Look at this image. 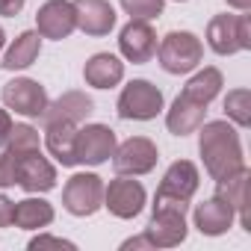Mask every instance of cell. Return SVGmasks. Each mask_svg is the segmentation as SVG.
<instances>
[{
    "label": "cell",
    "instance_id": "36",
    "mask_svg": "<svg viewBox=\"0 0 251 251\" xmlns=\"http://www.w3.org/2000/svg\"><path fill=\"white\" fill-rule=\"evenodd\" d=\"M177 3H180V0H177Z\"/></svg>",
    "mask_w": 251,
    "mask_h": 251
},
{
    "label": "cell",
    "instance_id": "22",
    "mask_svg": "<svg viewBox=\"0 0 251 251\" xmlns=\"http://www.w3.org/2000/svg\"><path fill=\"white\" fill-rule=\"evenodd\" d=\"M39 53H42V36L36 30H27L12 42V48L6 50V56H3L0 65L6 71H21V68H30L39 59Z\"/></svg>",
    "mask_w": 251,
    "mask_h": 251
},
{
    "label": "cell",
    "instance_id": "23",
    "mask_svg": "<svg viewBox=\"0 0 251 251\" xmlns=\"http://www.w3.org/2000/svg\"><path fill=\"white\" fill-rule=\"evenodd\" d=\"M50 222H53V207L45 198H24L12 210V225L24 230H39V227H48Z\"/></svg>",
    "mask_w": 251,
    "mask_h": 251
},
{
    "label": "cell",
    "instance_id": "34",
    "mask_svg": "<svg viewBox=\"0 0 251 251\" xmlns=\"http://www.w3.org/2000/svg\"><path fill=\"white\" fill-rule=\"evenodd\" d=\"M227 6H233V9H242V12H248V9H251V0H227Z\"/></svg>",
    "mask_w": 251,
    "mask_h": 251
},
{
    "label": "cell",
    "instance_id": "13",
    "mask_svg": "<svg viewBox=\"0 0 251 251\" xmlns=\"http://www.w3.org/2000/svg\"><path fill=\"white\" fill-rule=\"evenodd\" d=\"M15 183L36 195V192H50L56 186V169L42 157V151H30L18 160V175H15Z\"/></svg>",
    "mask_w": 251,
    "mask_h": 251
},
{
    "label": "cell",
    "instance_id": "6",
    "mask_svg": "<svg viewBox=\"0 0 251 251\" xmlns=\"http://www.w3.org/2000/svg\"><path fill=\"white\" fill-rule=\"evenodd\" d=\"M62 207L71 216H95L103 207V180L92 172H80L74 177H68L65 189H62Z\"/></svg>",
    "mask_w": 251,
    "mask_h": 251
},
{
    "label": "cell",
    "instance_id": "19",
    "mask_svg": "<svg viewBox=\"0 0 251 251\" xmlns=\"http://www.w3.org/2000/svg\"><path fill=\"white\" fill-rule=\"evenodd\" d=\"M204 112H207V106L189 100L186 95H177L175 103H172V109H169V115H166V127H169L175 136L195 133L201 124H204Z\"/></svg>",
    "mask_w": 251,
    "mask_h": 251
},
{
    "label": "cell",
    "instance_id": "29",
    "mask_svg": "<svg viewBox=\"0 0 251 251\" xmlns=\"http://www.w3.org/2000/svg\"><path fill=\"white\" fill-rule=\"evenodd\" d=\"M42 248H65V251H74V242L59 239V236H48V233L30 239V251H42Z\"/></svg>",
    "mask_w": 251,
    "mask_h": 251
},
{
    "label": "cell",
    "instance_id": "28",
    "mask_svg": "<svg viewBox=\"0 0 251 251\" xmlns=\"http://www.w3.org/2000/svg\"><path fill=\"white\" fill-rule=\"evenodd\" d=\"M24 154H12L3 148V154H0V189L6 186H15V175H18V160Z\"/></svg>",
    "mask_w": 251,
    "mask_h": 251
},
{
    "label": "cell",
    "instance_id": "30",
    "mask_svg": "<svg viewBox=\"0 0 251 251\" xmlns=\"http://www.w3.org/2000/svg\"><path fill=\"white\" fill-rule=\"evenodd\" d=\"M24 3H27V0H0V15L15 18V15H21Z\"/></svg>",
    "mask_w": 251,
    "mask_h": 251
},
{
    "label": "cell",
    "instance_id": "32",
    "mask_svg": "<svg viewBox=\"0 0 251 251\" xmlns=\"http://www.w3.org/2000/svg\"><path fill=\"white\" fill-rule=\"evenodd\" d=\"M121 248L127 251V248H154V245H151V239H148V236L142 233V236H133V239H127V242L121 245Z\"/></svg>",
    "mask_w": 251,
    "mask_h": 251
},
{
    "label": "cell",
    "instance_id": "17",
    "mask_svg": "<svg viewBox=\"0 0 251 251\" xmlns=\"http://www.w3.org/2000/svg\"><path fill=\"white\" fill-rule=\"evenodd\" d=\"M236 213L227 201H222L219 195H213L210 201L198 204L195 207V227L204 233V236H222L227 233V227L233 225Z\"/></svg>",
    "mask_w": 251,
    "mask_h": 251
},
{
    "label": "cell",
    "instance_id": "26",
    "mask_svg": "<svg viewBox=\"0 0 251 251\" xmlns=\"http://www.w3.org/2000/svg\"><path fill=\"white\" fill-rule=\"evenodd\" d=\"M225 112L236 127H248L251 124V92L248 89H233L225 98Z\"/></svg>",
    "mask_w": 251,
    "mask_h": 251
},
{
    "label": "cell",
    "instance_id": "15",
    "mask_svg": "<svg viewBox=\"0 0 251 251\" xmlns=\"http://www.w3.org/2000/svg\"><path fill=\"white\" fill-rule=\"evenodd\" d=\"M71 3L77 30L86 36H106L115 27V9L109 6V0H71Z\"/></svg>",
    "mask_w": 251,
    "mask_h": 251
},
{
    "label": "cell",
    "instance_id": "27",
    "mask_svg": "<svg viewBox=\"0 0 251 251\" xmlns=\"http://www.w3.org/2000/svg\"><path fill=\"white\" fill-rule=\"evenodd\" d=\"M163 3L166 0H121V9L136 21H151L163 15Z\"/></svg>",
    "mask_w": 251,
    "mask_h": 251
},
{
    "label": "cell",
    "instance_id": "24",
    "mask_svg": "<svg viewBox=\"0 0 251 251\" xmlns=\"http://www.w3.org/2000/svg\"><path fill=\"white\" fill-rule=\"evenodd\" d=\"M222 71L219 68H204V71H198L189 83H186V89L180 92V95H186L189 100H195V103H201V106H207L219 92H222Z\"/></svg>",
    "mask_w": 251,
    "mask_h": 251
},
{
    "label": "cell",
    "instance_id": "5",
    "mask_svg": "<svg viewBox=\"0 0 251 251\" xmlns=\"http://www.w3.org/2000/svg\"><path fill=\"white\" fill-rule=\"evenodd\" d=\"M163 109V92L148 80H130L118 95V115L124 121H151Z\"/></svg>",
    "mask_w": 251,
    "mask_h": 251
},
{
    "label": "cell",
    "instance_id": "12",
    "mask_svg": "<svg viewBox=\"0 0 251 251\" xmlns=\"http://www.w3.org/2000/svg\"><path fill=\"white\" fill-rule=\"evenodd\" d=\"M118 50L121 56L133 62V65H142V62H151V56L157 53V33L148 21H136L130 18V24L121 30L118 36Z\"/></svg>",
    "mask_w": 251,
    "mask_h": 251
},
{
    "label": "cell",
    "instance_id": "10",
    "mask_svg": "<svg viewBox=\"0 0 251 251\" xmlns=\"http://www.w3.org/2000/svg\"><path fill=\"white\" fill-rule=\"evenodd\" d=\"M115 130L106 127V124H86V127L77 130V139H74V154H77V163H86V166H100L112 157L115 151Z\"/></svg>",
    "mask_w": 251,
    "mask_h": 251
},
{
    "label": "cell",
    "instance_id": "8",
    "mask_svg": "<svg viewBox=\"0 0 251 251\" xmlns=\"http://www.w3.org/2000/svg\"><path fill=\"white\" fill-rule=\"evenodd\" d=\"M103 207L118 219H133L145 207V186L127 175H118L109 186H103Z\"/></svg>",
    "mask_w": 251,
    "mask_h": 251
},
{
    "label": "cell",
    "instance_id": "9",
    "mask_svg": "<svg viewBox=\"0 0 251 251\" xmlns=\"http://www.w3.org/2000/svg\"><path fill=\"white\" fill-rule=\"evenodd\" d=\"M0 98H3L6 109H15L27 118H42V112L48 109V92L42 83L30 80V77H18V80H9L3 86V92H0Z\"/></svg>",
    "mask_w": 251,
    "mask_h": 251
},
{
    "label": "cell",
    "instance_id": "11",
    "mask_svg": "<svg viewBox=\"0 0 251 251\" xmlns=\"http://www.w3.org/2000/svg\"><path fill=\"white\" fill-rule=\"evenodd\" d=\"M77 30V18H74V3L71 0H48L36 12V33L42 39H53L62 42Z\"/></svg>",
    "mask_w": 251,
    "mask_h": 251
},
{
    "label": "cell",
    "instance_id": "20",
    "mask_svg": "<svg viewBox=\"0 0 251 251\" xmlns=\"http://www.w3.org/2000/svg\"><path fill=\"white\" fill-rule=\"evenodd\" d=\"M83 77L95 89H112L124 80V62L112 53H95V56H89Z\"/></svg>",
    "mask_w": 251,
    "mask_h": 251
},
{
    "label": "cell",
    "instance_id": "35",
    "mask_svg": "<svg viewBox=\"0 0 251 251\" xmlns=\"http://www.w3.org/2000/svg\"><path fill=\"white\" fill-rule=\"evenodd\" d=\"M3 42H6V33H3V27H0V50H3Z\"/></svg>",
    "mask_w": 251,
    "mask_h": 251
},
{
    "label": "cell",
    "instance_id": "16",
    "mask_svg": "<svg viewBox=\"0 0 251 251\" xmlns=\"http://www.w3.org/2000/svg\"><path fill=\"white\" fill-rule=\"evenodd\" d=\"M95 112V103L86 92H65L59 95L53 103H48V109L42 112L45 124L48 121H65V124H80Z\"/></svg>",
    "mask_w": 251,
    "mask_h": 251
},
{
    "label": "cell",
    "instance_id": "1",
    "mask_svg": "<svg viewBox=\"0 0 251 251\" xmlns=\"http://www.w3.org/2000/svg\"><path fill=\"white\" fill-rule=\"evenodd\" d=\"M198 130H201L198 133V151H201L204 169L213 180H222V177H227L245 166L239 133L227 121H207Z\"/></svg>",
    "mask_w": 251,
    "mask_h": 251
},
{
    "label": "cell",
    "instance_id": "4",
    "mask_svg": "<svg viewBox=\"0 0 251 251\" xmlns=\"http://www.w3.org/2000/svg\"><path fill=\"white\" fill-rule=\"evenodd\" d=\"M207 42L219 56L251 50V18L248 15H216L207 24Z\"/></svg>",
    "mask_w": 251,
    "mask_h": 251
},
{
    "label": "cell",
    "instance_id": "2",
    "mask_svg": "<svg viewBox=\"0 0 251 251\" xmlns=\"http://www.w3.org/2000/svg\"><path fill=\"white\" fill-rule=\"evenodd\" d=\"M186 210L189 201L172 198V195H154L151 222L145 227V236L154 248H175L186 239Z\"/></svg>",
    "mask_w": 251,
    "mask_h": 251
},
{
    "label": "cell",
    "instance_id": "21",
    "mask_svg": "<svg viewBox=\"0 0 251 251\" xmlns=\"http://www.w3.org/2000/svg\"><path fill=\"white\" fill-rule=\"evenodd\" d=\"M74 139H77V124H65V121H48L45 124V145L56 157V163L77 166Z\"/></svg>",
    "mask_w": 251,
    "mask_h": 251
},
{
    "label": "cell",
    "instance_id": "31",
    "mask_svg": "<svg viewBox=\"0 0 251 251\" xmlns=\"http://www.w3.org/2000/svg\"><path fill=\"white\" fill-rule=\"evenodd\" d=\"M12 210H15V204L6 195H0V227H9L12 225Z\"/></svg>",
    "mask_w": 251,
    "mask_h": 251
},
{
    "label": "cell",
    "instance_id": "3",
    "mask_svg": "<svg viewBox=\"0 0 251 251\" xmlns=\"http://www.w3.org/2000/svg\"><path fill=\"white\" fill-rule=\"evenodd\" d=\"M160 65L169 74H189L192 68H198V62L204 59V45L195 33L186 30H172L163 42H160Z\"/></svg>",
    "mask_w": 251,
    "mask_h": 251
},
{
    "label": "cell",
    "instance_id": "7",
    "mask_svg": "<svg viewBox=\"0 0 251 251\" xmlns=\"http://www.w3.org/2000/svg\"><path fill=\"white\" fill-rule=\"evenodd\" d=\"M160 154H157V145L145 136H130L127 142L115 145L112 151V166L118 175H130V177H139V175H148L154 172Z\"/></svg>",
    "mask_w": 251,
    "mask_h": 251
},
{
    "label": "cell",
    "instance_id": "18",
    "mask_svg": "<svg viewBox=\"0 0 251 251\" xmlns=\"http://www.w3.org/2000/svg\"><path fill=\"white\" fill-rule=\"evenodd\" d=\"M195 192H198V169L189 160L172 163L157 189V195H172V198H183V201H189Z\"/></svg>",
    "mask_w": 251,
    "mask_h": 251
},
{
    "label": "cell",
    "instance_id": "25",
    "mask_svg": "<svg viewBox=\"0 0 251 251\" xmlns=\"http://www.w3.org/2000/svg\"><path fill=\"white\" fill-rule=\"evenodd\" d=\"M3 148L12 151V154H30V151H39V148H42L39 130L30 127V124H12V130H9L6 139H3Z\"/></svg>",
    "mask_w": 251,
    "mask_h": 251
},
{
    "label": "cell",
    "instance_id": "14",
    "mask_svg": "<svg viewBox=\"0 0 251 251\" xmlns=\"http://www.w3.org/2000/svg\"><path fill=\"white\" fill-rule=\"evenodd\" d=\"M216 195L222 201H227L233 207V213L239 216V225L245 230H251V216H248V201H251V172L242 166L239 172L216 180Z\"/></svg>",
    "mask_w": 251,
    "mask_h": 251
},
{
    "label": "cell",
    "instance_id": "33",
    "mask_svg": "<svg viewBox=\"0 0 251 251\" xmlns=\"http://www.w3.org/2000/svg\"><path fill=\"white\" fill-rule=\"evenodd\" d=\"M12 130V118H9V112L6 109H0V142L6 139V133Z\"/></svg>",
    "mask_w": 251,
    "mask_h": 251
}]
</instances>
